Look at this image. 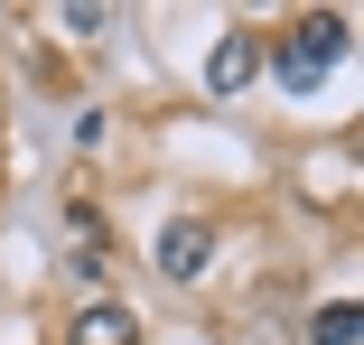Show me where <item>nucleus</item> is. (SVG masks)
<instances>
[{"instance_id": "nucleus-1", "label": "nucleus", "mask_w": 364, "mask_h": 345, "mask_svg": "<svg viewBox=\"0 0 364 345\" xmlns=\"http://www.w3.org/2000/svg\"><path fill=\"white\" fill-rule=\"evenodd\" d=\"M346 56V19L336 10H318V19H299L289 38H271V75L289 84V94H309V84H327V65Z\"/></svg>"}, {"instance_id": "nucleus-2", "label": "nucleus", "mask_w": 364, "mask_h": 345, "mask_svg": "<svg viewBox=\"0 0 364 345\" xmlns=\"http://www.w3.org/2000/svg\"><path fill=\"white\" fill-rule=\"evenodd\" d=\"M205 252H215V234H205L196 215L159 234V270H168V280H196V270H205Z\"/></svg>"}, {"instance_id": "nucleus-3", "label": "nucleus", "mask_w": 364, "mask_h": 345, "mask_svg": "<svg viewBox=\"0 0 364 345\" xmlns=\"http://www.w3.org/2000/svg\"><path fill=\"white\" fill-rule=\"evenodd\" d=\"M252 65H262V38H215L205 84H215V94H243V84H252Z\"/></svg>"}, {"instance_id": "nucleus-4", "label": "nucleus", "mask_w": 364, "mask_h": 345, "mask_svg": "<svg viewBox=\"0 0 364 345\" xmlns=\"http://www.w3.org/2000/svg\"><path fill=\"white\" fill-rule=\"evenodd\" d=\"M75 345H140V327H131V308L94 299V308H75Z\"/></svg>"}, {"instance_id": "nucleus-5", "label": "nucleus", "mask_w": 364, "mask_h": 345, "mask_svg": "<svg viewBox=\"0 0 364 345\" xmlns=\"http://www.w3.org/2000/svg\"><path fill=\"white\" fill-rule=\"evenodd\" d=\"M309 345H364V308H355V299L318 308V317H309Z\"/></svg>"}]
</instances>
